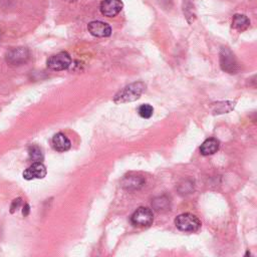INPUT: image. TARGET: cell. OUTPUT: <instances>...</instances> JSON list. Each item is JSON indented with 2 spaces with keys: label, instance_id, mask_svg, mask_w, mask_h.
Instances as JSON below:
<instances>
[{
  "label": "cell",
  "instance_id": "6da1fadb",
  "mask_svg": "<svg viewBox=\"0 0 257 257\" xmlns=\"http://www.w3.org/2000/svg\"><path fill=\"white\" fill-rule=\"evenodd\" d=\"M146 89V84L143 81H137L133 82L126 86H124L122 89H120L114 96L113 100L115 103H124L134 101L140 98L142 93Z\"/></svg>",
  "mask_w": 257,
  "mask_h": 257
},
{
  "label": "cell",
  "instance_id": "7a4b0ae2",
  "mask_svg": "<svg viewBox=\"0 0 257 257\" xmlns=\"http://www.w3.org/2000/svg\"><path fill=\"white\" fill-rule=\"evenodd\" d=\"M176 227L184 232H196L201 227L200 220L191 213H183L175 219Z\"/></svg>",
  "mask_w": 257,
  "mask_h": 257
},
{
  "label": "cell",
  "instance_id": "3957f363",
  "mask_svg": "<svg viewBox=\"0 0 257 257\" xmlns=\"http://www.w3.org/2000/svg\"><path fill=\"white\" fill-rule=\"evenodd\" d=\"M220 66L222 70L235 74L239 70L238 61L233 52L228 47H222L220 50Z\"/></svg>",
  "mask_w": 257,
  "mask_h": 257
},
{
  "label": "cell",
  "instance_id": "277c9868",
  "mask_svg": "<svg viewBox=\"0 0 257 257\" xmlns=\"http://www.w3.org/2000/svg\"><path fill=\"white\" fill-rule=\"evenodd\" d=\"M47 67L54 71L67 69L71 64V57L66 51H61L51 55L46 61Z\"/></svg>",
  "mask_w": 257,
  "mask_h": 257
},
{
  "label": "cell",
  "instance_id": "5b68a950",
  "mask_svg": "<svg viewBox=\"0 0 257 257\" xmlns=\"http://www.w3.org/2000/svg\"><path fill=\"white\" fill-rule=\"evenodd\" d=\"M30 57V51L26 47H14L7 51L5 59L9 64L20 65L25 63Z\"/></svg>",
  "mask_w": 257,
  "mask_h": 257
},
{
  "label": "cell",
  "instance_id": "8992f818",
  "mask_svg": "<svg viewBox=\"0 0 257 257\" xmlns=\"http://www.w3.org/2000/svg\"><path fill=\"white\" fill-rule=\"evenodd\" d=\"M154 215L151 209L147 207L138 208L131 217V221L135 226L146 227L150 226L153 223Z\"/></svg>",
  "mask_w": 257,
  "mask_h": 257
},
{
  "label": "cell",
  "instance_id": "52a82bcc",
  "mask_svg": "<svg viewBox=\"0 0 257 257\" xmlns=\"http://www.w3.org/2000/svg\"><path fill=\"white\" fill-rule=\"evenodd\" d=\"M123 4L120 0H102L99 5V11L103 16L114 17L122 9Z\"/></svg>",
  "mask_w": 257,
  "mask_h": 257
},
{
  "label": "cell",
  "instance_id": "ba28073f",
  "mask_svg": "<svg viewBox=\"0 0 257 257\" xmlns=\"http://www.w3.org/2000/svg\"><path fill=\"white\" fill-rule=\"evenodd\" d=\"M88 32L95 37H108L111 34V27L103 21L94 20L87 25Z\"/></svg>",
  "mask_w": 257,
  "mask_h": 257
},
{
  "label": "cell",
  "instance_id": "9c48e42d",
  "mask_svg": "<svg viewBox=\"0 0 257 257\" xmlns=\"http://www.w3.org/2000/svg\"><path fill=\"white\" fill-rule=\"evenodd\" d=\"M46 167L41 162H34L23 172V178L25 180L42 179L46 176Z\"/></svg>",
  "mask_w": 257,
  "mask_h": 257
},
{
  "label": "cell",
  "instance_id": "30bf717a",
  "mask_svg": "<svg viewBox=\"0 0 257 257\" xmlns=\"http://www.w3.org/2000/svg\"><path fill=\"white\" fill-rule=\"evenodd\" d=\"M51 144H52L53 149L57 152H60V153L68 151L71 147V143H70L69 139L62 133L55 134L52 137Z\"/></svg>",
  "mask_w": 257,
  "mask_h": 257
},
{
  "label": "cell",
  "instance_id": "8fae6325",
  "mask_svg": "<svg viewBox=\"0 0 257 257\" xmlns=\"http://www.w3.org/2000/svg\"><path fill=\"white\" fill-rule=\"evenodd\" d=\"M219 147H220L219 141L215 138H210L203 142V144L200 147V152L204 156L213 155L219 150Z\"/></svg>",
  "mask_w": 257,
  "mask_h": 257
},
{
  "label": "cell",
  "instance_id": "7c38bea8",
  "mask_svg": "<svg viewBox=\"0 0 257 257\" xmlns=\"http://www.w3.org/2000/svg\"><path fill=\"white\" fill-rule=\"evenodd\" d=\"M145 184V180L139 176H126L121 181L123 188L127 190H138Z\"/></svg>",
  "mask_w": 257,
  "mask_h": 257
},
{
  "label": "cell",
  "instance_id": "4fadbf2b",
  "mask_svg": "<svg viewBox=\"0 0 257 257\" xmlns=\"http://www.w3.org/2000/svg\"><path fill=\"white\" fill-rule=\"evenodd\" d=\"M232 26H233V28H235L239 31H244L250 26V20L246 15L235 14L233 16Z\"/></svg>",
  "mask_w": 257,
  "mask_h": 257
},
{
  "label": "cell",
  "instance_id": "5bb4252c",
  "mask_svg": "<svg viewBox=\"0 0 257 257\" xmlns=\"http://www.w3.org/2000/svg\"><path fill=\"white\" fill-rule=\"evenodd\" d=\"M183 12L187 20L191 23L196 19V9L193 0H183Z\"/></svg>",
  "mask_w": 257,
  "mask_h": 257
},
{
  "label": "cell",
  "instance_id": "9a60e30c",
  "mask_svg": "<svg viewBox=\"0 0 257 257\" xmlns=\"http://www.w3.org/2000/svg\"><path fill=\"white\" fill-rule=\"evenodd\" d=\"M213 106L215 107L213 110L215 113H224L232 110L234 108V102L232 101H220L213 103Z\"/></svg>",
  "mask_w": 257,
  "mask_h": 257
},
{
  "label": "cell",
  "instance_id": "2e32d148",
  "mask_svg": "<svg viewBox=\"0 0 257 257\" xmlns=\"http://www.w3.org/2000/svg\"><path fill=\"white\" fill-rule=\"evenodd\" d=\"M29 159L33 162H41L43 160V153L41 149L36 145H31L28 148Z\"/></svg>",
  "mask_w": 257,
  "mask_h": 257
},
{
  "label": "cell",
  "instance_id": "e0dca14e",
  "mask_svg": "<svg viewBox=\"0 0 257 257\" xmlns=\"http://www.w3.org/2000/svg\"><path fill=\"white\" fill-rule=\"evenodd\" d=\"M153 206L155 208V210L157 211H164V210H167L170 206V202H169V199L166 198V197H158L156 198L154 201H153Z\"/></svg>",
  "mask_w": 257,
  "mask_h": 257
},
{
  "label": "cell",
  "instance_id": "ac0fdd59",
  "mask_svg": "<svg viewBox=\"0 0 257 257\" xmlns=\"http://www.w3.org/2000/svg\"><path fill=\"white\" fill-rule=\"evenodd\" d=\"M139 114L144 118H150L154 113V107L149 103L141 104L138 108Z\"/></svg>",
  "mask_w": 257,
  "mask_h": 257
},
{
  "label": "cell",
  "instance_id": "d6986e66",
  "mask_svg": "<svg viewBox=\"0 0 257 257\" xmlns=\"http://www.w3.org/2000/svg\"><path fill=\"white\" fill-rule=\"evenodd\" d=\"M21 205V199L20 198H17L15 199L13 202H12V205H11V210L10 212L13 213L15 210H17L19 208V206Z\"/></svg>",
  "mask_w": 257,
  "mask_h": 257
},
{
  "label": "cell",
  "instance_id": "ffe728a7",
  "mask_svg": "<svg viewBox=\"0 0 257 257\" xmlns=\"http://www.w3.org/2000/svg\"><path fill=\"white\" fill-rule=\"evenodd\" d=\"M65 1H67V2H74V1H76V0H65Z\"/></svg>",
  "mask_w": 257,
  "mask_h": 257
},
{
  "label": "cell",
  "instance_id": "44dd1931",
  "mask_svg": "<svg viewBox=\"0 0 257 257\" xmlns=\"http://www.w3.org/2000/svg\"><path fill=\"white\" fill-rule=\"evenodd\" d=\"M0 34H1V33H0Z\"/></svg>",
  "mask_w": 257,
  "mask_h": 257
}]
</instances>
